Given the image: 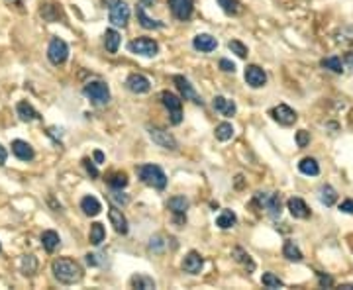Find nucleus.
I'll use <instances>...</instances> for the list:
<instances>
[{
    "label": "nucleus",
    "instance_id": "37",
    "mask_svg": "<svg viewBox=\"0 0 353 290\" xmlns=\"http://www.w3.org/2000/svg\"><path fill=\"white\" fill-rule=\"evenodd\" d=\"M20 268H22V273L26 275V277H32L33 273L37 271V259H35L33 255L22 257V261H20Z\"/></svg>",
    "mask_w": 353,
    "mask_h": 290
},
{
    "label": "nucleus",
    "instance_id": "40",
    "mask_svg": "<svg viewBox=\"0 0 353 290\" xmlns=\"http://www.w3.org/2000/svg\"><path fill=\"white\" fill-rule=\"evenodd\" d=\"M108 184H110L114 190H122L126 184H128V175H126V173H114L110 179H108Z\"/></svg>",
    "mask_w": 353,
    "mask_h": 290
},
{
    "label": "nucleus",
    "instance_id": "31",
    "mask_svg": "<svg viewBox=\"0 0 353 290\" xmlns=\"http://www.w3.org/2000/svg\"><path fill=\"white\" fill-rule=\"evenodd\" d=\"M338 200V192L331 189L330 184H322L320 187V202L324 206H334Z\"/></svg>",
    "mask_w": 353,
    "mask_h": 290
},
{
    "label": "nucleus",
    "instance_id": "42",
    "mask_svg": "<svg viewBox=\"0 0 353 290\" xmlns=\"http://www.w3.org/2000/svg\"><path fill=\"white\" fill-rule=\"evenodd\" d=\"M149 251H153V253H163V251H165L163 235H153V237L149 239Z\"/></svg>",
    "mask_w": 353,
    "mask_h": 290
},
{
    "label": "nucleus",
    "instance_id": "11",
    "mask_svg": "<svg viewBox=\"0 0 353 290\" xmlns=\"http://www.w3.org/2000/svg\"><path fill=\"white\" fill-rule=\"evenodd\" d=\"M271 116H273V120L279 122L281 126H292L298 118L297 112L292 110L290 106H287V104H279V106H275V108L271 110Z\"/></svg>",
    "mask_w": 353,
    "mask_h": 290
},
{
    "label": "nucleus",
    "instance_id": "2",
    "mask_svg": "<svg viewBox=\"0 0 353 290\" xmlns=\"http://www.w3.org/2000/svg\"><path fill=\"white\" fill-rule=\"evenodd\" d=\"M138 177L147 187H153V189L159 190H163L167 187V175L159 165H142V167H138Z\"/></svg>",
    "mask_w": 353,
    "mask_h": 290
},
{
    "label": "nucleus",
    "instance_id": "9",
    "mask_svg": "<svg viewBox=\"0 0 353 290\" xmlns=\"http://www.w3.org/2000/svg\"><path fill=\"white\" fill-rule=\"evenodd\" d=\"M169 8L173 12L176 20L181 22H187L188 18L192 16V10H194V2L192 0H169Z\"/></svg>",
    "mask_w": 353,
    "mask_h": 290
},
{
    "label": "nucleus",
    "instance_id": "6",
    "mask_svg": "<svg viewBox=\"0 0 353 290\" xmlns=\"http://www.w3.org/2000/svg\"><path fill=\"white\" fill-rule=\"evenodd\" d=\"M128 49L135 53V55H142V57H155L157 51H159V45L155 39H149V37H138L128 44Z\"/></svg>",
    "mask_w": 353,
    "mask_h": 290
},
{
    "label": "nucleus",
    "instance_id": "5",
    "mask_svg": "<svg viewBox=\"0 0 353 290\" xmlns=\"http://www.w3.org/2000/svg\"><path fill=\"white\" fill-rule=\"evenodd\" d=\"M161 102H163V106L169 110L171 122L175 123V126H179L181 120H183V100H181L176 94L165 90V92H161Z\"/></svg>",
    "mask_w": 353,
    "mask_h": 290
},
{
    "label": "nucleus",
    "instance_id": "54",
    "mask_svg": "<svg viewBox=\"0 0 353 290\" xmlns=\"http://www.w3.org/2000/svg\"><path fill=\"white\" fill-rule=\"evenodd\" d=\"M140 2H142L144 6H153L155 4V0H140Z\"/></svg>",
    "mask_w": 353,
    "mask_h": 290
},
{
    "label": "nucleus",
    "instance_id": "12",
    "mask_svg": "<svg viewBox=\"0 0 353 290\" xmlns=\"http://www.w3.org/2000/svg\"><path fill=\"white\" fill-rule=\"evenodd\" d=\"M245 82L251 89H261L267 82V75H265V71L259 65H247V69H245Z\"/></svg>",
    "mask_w": 353,
    "mask_h": 290
},
{
    "label": "nucleus",
    "instance_id": "22",
    "mask_svg": "<svg viewBox=\"0 0 353 290\" xmlns=\"http://www.w3.org/2000/svg\"><path fill=\"white\" fill-rule=\"evenodd\" d=\"M214 108H216V112H220L222 116H233L236 110H238L236 102L228 100V98H224V96H216V98H214Z\"/></svg>",
    "mask_w": 353,
    "mask_h": 290
},
{
    "label": "nucleus",
    "instance_id": "55",
    "mask_svg": "<svg viewBox=\"0 0 353 290\" xmlns=\"http://www.w3.org/2000/svg\"><path fill=\"white\" fill-rule=\"evenodd\" d=\"M0 249H2V245H0Z\"/></svg>",
    "mask_w": 353,
    "mask_h": 290
},
{
    "label": "nucleus",
    "instance_id": "16",
    "mask_svg": "<svg viewBox=\"0 0 353 290\" xmlns=\"http://www.w3.org/2000/svg\"><path fill=\"white\" fill-rule=\"evenodd\" d=\"M202 265H204V259L200 257V253L190 251V253L185 257V261H183V271H185V273H190V275H199L200 271H202Z\"/></svg>",
    "mask_w": 353,
    "mask_h": 290
},
{
    "label": "nucleus",
    "instance_id": "35",
    "mask_svg": "<svg viewBox=\"0 0 353 290\" xmlns=\"http://www.w3.org/2000/svg\"><path fill=\"white\" fill-rule=\"evenodd\" d=\"M214 134H216V139H218V141H228V139H232V135H233V126L228 122H222L216 126Z\"/></svg>",
    "mask_w": 353,
    "mask_h": 290
},
{
    "label": "nucleus",
    "instance_id": "36",
    "mask_svg": "<svg viewBox=\"0 0 353 290\" xmlns=\"http://www.w3.org/2000/svg\"><path fill=\"white\" fill-rule=\"evenodd\" d=\"M283 255L287 257L288 261H295V263H300L302 261V251L295 245V241H287L285 247H283Z\"/></svg>",
    "mask_w": 353,
    "mask_h": 290
},
{
    "label": "nucleus",
    "instance_id": "20",
    "mask_svg": "<svg viewBox=\"0 0 353 290\" xmlns=\"http://www.w3.org/2000/svg\"><path fill=\"white\" fill-rule=\"evenodd\" d=\"M145 6L142 4V6H138V10H135V14H138V22L142 24V28H145V30H161V28H165V24L159 22V20H151L147 14H145L144 10Z\"/></svg>",
    "mask_w": 353,
    "mask_h": 290
},
{
    "label": "nucleus",
    "instance_id": "21",
    "mask_svg": "<svg viewBox=\"0 0 353 290\" xmlns=\"http://www.w3.org/2000/svg\"><path fill=\"white\" fill-rule=\"evenodd\" d=\"M16 112H18V116H20V120H22V122H33V120H40V114L35 112V108H33L30 102H18Z\"/></svg>",
    "mask_w": 353,
    "mask_h": 290
},
{
    "label": "nucleus",
    "instance_id": "51",
    "mask_svg": "<svg viewBox=\"0 0 353 290\" xmlns=\"http://www.w3.org/2000/svg\"><path fill=\"white\" fill-rule=\"evenodd\" d=\"M6 157H8L6 147H2V145H0V165H4V163H6Z\"/></svg>",
    "mask_w": 353,
    "mask_h": 290
},
{
    "label": "nucleus",
    "instance_id": "24",
    "mask_svg": "<svg viewBox=\"0 0 353 290\" xmlns=\"http://www.w3.org/2000/svg\"><path fill=\"white\" fill-rule=\"evenodd\" d=\"M59 241H61L59 234L53 232V230H47V232L42 234V245H44V249L47 253H53L57 247H59Z\"/></svg>",
    "mask_w": 353,
    "mask_h": 290
},
{
    "label": "nucleus",
    "instance_id": "48",
    "mask_svg": "<svg viewBox=\"0 0 353 290\" xmlns=\"http://www.w3.org/2000/svg\"><path fill=\"white\" fill-rule=\"evenodd\" d=\"M318 279H320L322 286H334V280H331L330 277H324L322 273H318Z\"/></svg>",
    "mask_w": 353,
    "mask_h": 290
},
{
    "label": "nucleus",
    "instance_id": "27",
    "mask_svg": "<svg viewBox=\"0 0 353 290\" xmlns=\"http://www.w3.org/2000/svg\"><path fill=\"white\" fill-rule=\"evenodd\" d=\"M104 45H106V51L108 53H116L118 47H120V34L116 30H106V34H104Z\"/></svg>",
    "mask_w": 353,
    "mask_h": 290
},
{
    "label": "nucleus",
    "instance_id": "34",
    "mask_svg": "<svg viewBox=\"0 0 353 290\" xmlns=\"http://www.w3.org/2000/svg\"><path fill=\"white\" fill-rule=\"evenodd\" d=\"M40 14H42V18L45 22H57L59 16H61V8L57 4H45Z\"/></svg>",
    "mask_w": 353,
    "mask_h": 290
},
{
    "label": "nucleus",
    "instance_id": "19",
    "mask_svg": "<svg viewBox=\"0 0 353 290\" xmlns=\"http://www.w3.org/2000/svg\"><path fill=\"white\" fill-rule=\"evenodd\" d=\"M108 218H110V223L114 225V230L118 232V234H128V220H126V216L122 214V210H118L116 206H112L110 210H108Z\"/></svg>",
    "mask_w": 353,
    "mask_h": 290
},
{
    "label": "nucleus",
    "instance_id": "18",
    "mask_svg": "<svg viewBox=\"0 0 353 290\" xmlns=\"http://www.w3.org/2000/svg\"><path fill=\"white\" fill-rule=\"evenodd\" d=\"M192 45H194L197 51L210 53V51H214L218 47V42H216V37H212L210 34H199L192 39Z\"/></svg>",
    "mask_w": 353,
    "mask_h": 290
},
{
    "label": "nucleus",
    "instance_id": "47",
    "mask_svg": "<svg viewBox=\"0 0 353 290\" xmlns=\"http://www.w3.org/2000/svg\"><path fill=\"white\" fill-rule=\"evenodd\" d=\"M340 212L351 214L353 216V200H343L342 204H340Z\"/></svg>",
    "mask_w": 353,
    "mask_h": 290
},
{
    "label": "nucleus",
    "instance_id": "4",
    "mask_svg": "<svg viewBox=\"0 0 353 290\" xmlns=\"http://www.w3.org/2000/svg\"><path fill=\"white\" fill-rule=\"evenodd\" d=\"M255 202H257L261 208H265L271 218H279L281 212H283L281 196L275 194V192H257V194H255Z\"/></svg>",
    "mask_w": 353,
    "mask_h": 290
},
{
    "label": "nucleus",
    "instance_id": "26",
    "mask_svg": "<svg viewBox=\"0 0 353 290\" xmlns=\"http://www.w3.org/2000/svg\"><path fill=\"white\" fill-rule=\"evenodd\" d=\"M81 210L87 214V216H96V214H100L102 206H100V202L94 196H85L81 200Z\"/></svg>",
    "mask_w": 353,
    "mask_h": 290
},
{
    "label": "nucleus",
    "instance_id": "49",
    "mask_svg": "<svg viewBox=\"0 0 353 290\" xmlns=\"http://www.w3.org/2000/svg\"><path fill=\"white\" fill-rule=\"evenodd\" d=\"M122 0H102V4H104V8H108V10H112L114 6H118Z\"/></svg>",
    "mask_w": 353,
    "mask_h": 290
},
{
    "label": "nucleus",
    "instance_id": "41",
    "mask_svg": "<svg viewBox=\"0 0 353 290\" xmlns=\"http://www.w3.org/2000/svg\"><path fill=\"white\" fill-rule=\"evenodd\" d=\"M228 49H230L232 53H236L238 57H242V59H245V57H247V47H245L242 42H238V39L228 42Z\"/></svg>",
    "mask_w": 353,
    "mask_h": 290
},
{
    "label": "nucleus",
    "instance_id": "33",
    "mask_svg": "<svg viewBox=\"0 0 353 290\" xmlns=\"http://www.w3.org/2000/svg\"><path fill=\"white\" fill-rule=\"evenodd\" d=\"M167 206L173 214H185L188 210V200L185 196H173Z\"/></svg>",
    "mask_w": 353,
    "mask_h": 290
},
{
    "label": "nucleus",
    "instance_id": "3",
    "mask_svg": "<svg viewBox=\"0 0 353 290\" xmlns=\"http://www.w3.org/2000/svg\"><path fill=\"white\" fill-rule=\"evenodd\" d=\"M83 94H85L94 106H104V104H108V100H110V89H108V85L102 82V80H92V82L85 85Z\"/></svg>",
    "mask_w": 353,
    "mask_h": 290
},
{
    "label": "nucleus",
    "instance_id": "25",
    "mask_svg": "<svg viewBox=\"0 0 353 290\" xmlns=\"http://www.w3.org/2000/svg\"><path fill=\"white\" fill-rule=\"evenodd\" d=\"M232 257L240 263V265H243V267L247 268L249 273H253L255 271V263H253V259H251V255L247 253V251H243L242 247H236L232 251Z\"/></svg>",
    "mask_w": 353,
    "mask_h": 290
},
{
    "label": "nucleus",
    "instance_id": "46",
    "mask_svg": "<svg viewBox=\"0 0 353 290\" xmlns=\"http://www.w3.org/2000/svg\"><path fill=\"white\" fill-rule=\"evenodd\" d=\"M220 69L222 71H226V73H233V71H236V65H233L232 61H228V59H220Z\"/></svg>",
    "mask_w": 353,
    "mask_h": 290
},
{
    "label": "nucleus",
    "instance_id": "17",
    "mask_svg": "<svg viewBox=\"0 0 353 290\" xmlns=\"http://www.w3.org/2000/svg\"><path fill=\"white\" fill-rule=\"evenodd\" d=\"M128 20H130V8H128V4L120 2L118 6H114L110 10V22L114 24V26L126 28V26H128Z\"/></svg>",
    "mask_w": 353,
    "mask_h": 290
},
{
    "label": "nucleus",
    "instance_id": "14",
    "mask_svg": "<svg viewBox=\"0 0 353 290\" xmlns=\"http://www.w3.org/2000/svg\"><path fill=\"white\" fill-rule=\"evenodd\" d=\"M12 153L18 157L20 161H32L35 157V151L33 147L28 141H22V139H14L12 141Z\"/></svg>",
    "mask_w": 353,
    "mask_h": 290
},
{
    "label": "nucleus",
    "instance_id": "7",
    "mask_svg": "<svg viewBox=\"0 0 353 290\" xmlns=\"http://www.w3.org/2000/svg\"><path fill=\"white\" fill-rule=\"evenodd\" d=\"M69 57V45L61 39V37H53L49 42L47 47V59L53 63V65H63Z\"/></svg>",
    "mask_w": 353,
    "mask_h": 290
},
{
    "label": "nucleus",
    "instance_id": "8",
    "mask_svg": "<svg viewBox=\"0 0 353 290\" xmlns=\"http://www.w3.org/2000/svg\"><path fill=\"white\" fill-rule=\"evenodd\" d=\"M147 134H149V137L153 139L155 143L159 145V147H163V149H167V151H176L179 149L176 139L167 130H163V128H151L149 126L147 128Z\"/></svg>",
    "mask_w": 353,
    "mask_h": 290
},
{
    "label": "nucleus",
    "instance_id": "13",
    "mask_svg": "<svg viewBox=\"0 0 353 290\" xmlns=\"http://www.w3.org/2000/svg\"><path fill=\"white\" fill-rule=\"evenodd\" d=\"M126 87L132 90V92H135V94H145V92H149V89H151V82L144 75L133 73V75H130V77L126 78Z\"/></svg>",
    "mask_w": 353,
    "mask_h": 290
},
{
    "label": "nucleus",
    "instance_id": "23",
    "mask_svg": "<svg viewBox=\"0 0 353 290\" xmlns=\"http://www.w3.org/2000/svg\"><path fill=\"white\" fill-rule=\"evenodd\" d=\"M298 171H300L302 175L316 177V175H320V165H318V161H316V159L306 157V159H302V161L298 163Z\"/></svg>",
    "mask_w": 353,
    "mask_h": 290
},
{
    "label": "nucleus",
    "instance_id": "52",
    "mask_svg": "<svg viewBox=\"0 0 353 290\" xmlns=\"http://www.w3.org/2000/svg\"><path fill=\"white\" fill-rule=\"evenodd\" d=\"M345 65L349 69H353V51H349V53L345 55Z\"/></svg>",
    "mask_w": 353,
    "mask_h": 290
},
{
    "label": "nucleus",
    "instance_id": "10",
    "mask_svg": "<svg viewBox=\"0 0 353 290\" xmlns=\"http://www.w3.org/2000/svg\"><path fill=\"white\" fill-rule=\"evenodd\" d=\"M173 82L176 85V89H179V92L183 94L185 100H192L194 104H200V106L204 104V100L200 98L199 94H197V90L192 89V85L188 82V78H185L183 75H175V77H173Z\"/></svg>",
    "mask_w": 353,
    "mask_h": 290
},
{
    "label": "nucleus",
    "instance_id": "39",
    "mask_svg": "<svg viewBox=\"0 0 353 290\" xmlns=\"http://www.w3.org/2000/svg\"><path fill=\"white\" fill-rule=\"evenodd\" d=\"M261 282H263L265 288H283L285 286V282L279 279V277H275L273 273H265Z\"/></svg>",
    "mask_w": 353,
    "mask_h": 290
},
{
    "label": "nucleus",
    "instance_id": "29",
    "mask_svg": "<svg viewBox=\"0 0 353 290\" xmlns=\"http://www.w3.org/2000/svg\"><path fill=\"white\" fill-rule=\"evenodd\" d=\"M104 237H106V230H104V225H102L100 222H94L92 225H90V235H88L90 243H92V245H100V243L104 241Z\"/></svg>",
    "mask_w": 353,
    "mask_h": 290
},
{
    "label": "nucleus",
    "instance_id": "30",
    "mask_svg": "<svg viewBox=\"0 0 353 290\" xmlns=\"http://www.w3.org/2000/svg\"><path fill=\"white\" fill-rule=\"evenodd\" d=\"M236 222H238V218H236V214H233L232 210H224V212L216 218V225H218L220 230H230L232 225H236Z\"/></svg>",
    "mask_w": 353,
    "mask_h": 290
},
{
    "label": "nucleus",
    "instance_id": "28",
    "mask_svg": "<svg viewBox=\"0 0 353 290\" xmlns=\"http://www.w3.org/2000/svg\"><path fill=\"white\" fill-rule=\"evenodd\" d=\"M130 284L133 288H142V290H151L155 288V280L147 275H133L130 279Z\"/></svg>",
    "mask_w": 353,
    "mask_h": 290
},
{
    "label": "nucleus",
    "instance_id": "53",
    "mask_svg": "<svg viewBox=\"0 0 353 290\" xmlns=\"http://www.w3.org/2000/svg\"><path fill=\"white\" fill-rule=\"evenodd\" d=\"M94 159H96V163H104V153L102 151H94Z\"/></svg>",
    "mask_w": 353,
    "mask_h": 290
},
{
    "label": "nucleus",
    "instance_id": "50",
    "mask_svg": "<svg viewBox=\"0 0 353 290\" xmlns=\"http://www.w3.org/2000/svg\"><path fill=\"white\" fill-rule=\"evenodd\" d=\"M85 259H87V265H90V267H96V265H99V261H96V255H92V253H88Z\"/></svg>",
    "mask_w": 353,
    "mask_h": 290
},
{
    "label": "nucleus",
    "instance_id": "45",
    "mask_svg": "<svg viewBox=\"0 0 353 290\" xmlns=\"http://www.w3.org/2000/svg\"><path fill=\"white\" fill-rule=\"evenodd\" d=\"M83 165H85L87 173L90 175V177H92V179H96V177H99V169L92 165V161H90V159H85V161H83Z\"/></svg>",
    "mask_w": 353,
    "mask_h": 290
},
{
    "label": "nucleus",
    "instance_id": "1",
    "mask_svg": "<svg viewBox=\"0 0 353 290\" xmlns=\"http://www.w3.org/2000/svg\"><path fill=\"white\" fill-rule=\"evenodd\" d=\"M51 271H53V275H55V279L59 280V282H63V284H75V282H79V280L83 279V267L79 265L77 261H73V259H55L53 263H51Z\"/></svg>",
    "mask_w": 353,
    "mask_h": 290
},
{
    "label": "nucleus",
    "instance_id": "32",
    "mask_svg": "<svg viewBox=\"0 0 353 290\" xmlns=\"http://www.w3.org/2000/svg\"><path fill=\"white\" fill-rule=\"evenodd\" d=\"M218 4H220V8L226 14H230V16H238V14H242L243 6L240 0H218Z\"/></svg>",
    "mask_w": 353,
    "mask_h": 290
},
{
    "label": "nucleus",
    "instance_id": "15",
    "mask_svg": "<svg viewBox=\"0 0 353 290\" xmlns=\"http://www.w3.org/2000/svg\"><path fill=\"white\" fill-rule=\"evenodd\" d=\"M287 208L288 212L292 214V218H298V220H306L310 216V210L308 206H306V202L302 200V198H288L287 202Z\"/></svg>",
    "mask_w": 353,
    "mask_h": 290
},
{
    "label": "nucleus",
    "instance_id": "43",
    "mask_svg": "<svg viewBox=\"0 0 353 290\" xmlns=\"http://www.w3.org/2000/svg\"><path fill=\"white\" fill-rule=\"evenodd\" d=\"M110 198H112L114 202H116V204H122V206H126V204L130 202V198H128V194H124L122 190H114V192H112Z\"/></svg>",
    "mask_w": 353,
    "mask_h": 290
},
{
    "label": "nucleus",
    "instance_id": "44",
    "mask_svg": "<svg viewBox=\"0 0 353 290\" xmlns=\"http://www.w3.org/2000/svg\"><path fill=\"white\" fill-rule=\"evenodd\" d=\"M297 143H298V147H306V145L310 143V134L306 130H300L297 134Z\"/></svg>",
    "mask_w": 353,
    "mask_h": 290
},
{
    "label": "nucleus",
    "instance_id": "38",
    "mask_svg": "<svg viewBox=\"0 0 353 290\" xmlns=\"http://www.w3.org/2000/svg\"><path fill=\"white\" fill-rule=\"evenodd\" d=\"M320 65L324 69H330L331 73H343V63L340 57L331 55V57H326V59H322Z\"/></svg>",
    "mask_w": 353,
    "mask_h": 290
}]
</instances>
